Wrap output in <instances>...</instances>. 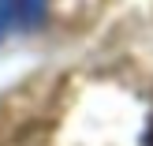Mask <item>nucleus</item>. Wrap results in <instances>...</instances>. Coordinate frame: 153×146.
I'll list each match as a JSON object with an SVG mask.
<instances>
[{"label":"nucleus","mask_w":153,"mask_h":146,"mask_svg":"<svg viewBox=\"0 0 153 146\" xmlns=\"http://www.w3.org/2000/svg\"><path fill=\"white\" fill-rule=\"evenodd\" d=\"M4 4V11L11 15L15 22H19L22 30H34L37 22L45 19V7H49V0H0Z\"/></svg>","instance_id":"f257e3e1"},{"label":"nucleus","mask_w":153,"mask_h":146,"mask_svg":"<svg viewBox=\"0 0 153 146\" xmlns=\"http://www.w3.org/2000/svg\"><path fill=\"white\" fill-rule=\"evenodd\" d=\"M4 30H7V11H4V4H0V37H4Z\"/></svg>","instance_id":"f03ea898"},{"label":"nucleus","mask_w":153,"mask_h":146,"mask_svg":"<svg viewBox=\"0 0 153 146\" xmlns=\"http://www.w3.org/2000/svg\"><path fill=\"white\" fill-rule=\"evenodd\" d=\"M146 146H153V116H149V124H146Z\"/></svg>","instance_id":"7ed1b4c3"}]
</instances>
